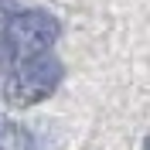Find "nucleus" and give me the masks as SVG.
Listing matches in <instances>:
<instances>
[{"label": "nucleus", "mask_w": 150, "mask_h": 150, "mask_svg": "<svg viewBox=\"0 0 150 150\" xmlns=\"http://www.w3.org/2000/svg\"><path fill=\"white\" fill-rule=\"evenodd\" d=\"M62 82V62L55 55H38V58H24L14 65V72L4 82V99L10 106H38L58 89Z\"/></svg>", "instance_id": "obj_1"}, {"label": "nucleus", "mask_w": 150, "mask_h": 150, "mask_svg": "<svg viewBox=\"0 0 150 150\" xmlns=\"http://www.w3.org/2000/svg\"><path fill=\"white\" fill-rule=\"evenodd\" d=\"M58 21L48 10H21L4 24V51L14 62L48 55V48L58 41Z\"/></svg>", "instance_id": "obj_2"}, {"label": "nucleus", "mask_w": 150, "mask_h": 150, "mask_svg": "<svg viewBox=\"0 0 150 150\" xmlns=\"http://www.w3.org/2000/svg\"><path fill=\"white\" fill-rule=\"evenodd\" d=\"M0 150H31V133L24 126H0Z\"/></svg>", "instance_id": "obj_3"}, {"label": "nucleus", "mask_w": 150, "mask_h": 150, "mask_svg": "<svg viewBox=\"0 0 150 150\" xmlns=\"http://www.w3.org/2000/svg\"><path fill=\"white\" fill-rule=\"evenodd\" d=\"M143 150H150V137H147V143H143Z\"/></svg>", "instance_id": "obj_4"}]
</instances>
